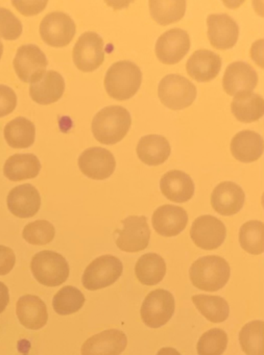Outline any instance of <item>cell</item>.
I'll return each instance as SVG.
<instances>
[{
	"instance_id": "cb8c5ba5",
	"label": "cell",
	"mask_w": 264,
	"mask_h": 355,
	"mask_svg": "<svg viewBox=\"0 0 264 355\" xmlns=\"http://www.w3.org/2000/svg\"><path fill=\"white\" fill-rule=\"evenodd\" d=\"M65 91V80L57 71L45 72L39 82L31 84L30 94L39 105H47L57 103Z\"/></svg>"
},
{
	"instance_id": "60d3db41",
	"label": "cell",
	"mask_w": 264,
	"mask_h": 355,
	"mask_svg": "<svg viewBox=\"0 0 264 355\" xmlns=\"http://www.w3.org/2000/svg\"><path fill=\"white\" fill-rule=\"evenodd\" d=\"M12 5L26 16L37 15L47 6V1H13Z\"/></svg>"
},
{
	"instance_id": "2e32d148",
	"label": "cell",
	"mask_w": 264,
	"mask_h": 355,
	"mask_svg": "<svg viewBox=\"0 0 264 355\" xmlns=\"http://www.w3.org/2000/svg\"><path fill=\"white\" fill-rule=\"evenodd\" d=\"M128 338L122 330L109 329L89 338L83 344L82 355H119L126 350Z\"/></svg>"
},
{
	"instance_id": "d4e9b609",
	"label": "cell",
	"mask_w": 264,
	"mask_h": 355,
	"mask_svg": "<svg viewBox=\"0 0 264 355\" xmlns=\"http://www.w3.org/2000/svg\"><path fill=\"white\" fill-rule=\"evenodd\" d=\"M230 148L237 161L251 163L259 159L263 153V139L257 132L243 130L233 138Z\"/></svg>"
},
{
	"instance_id": "d6986e66",
	"label": "cell",
	"mask_w": 264,
	"mask_h": 355,
	"mask_svg": "<svg viewBox=\"0 0 264 355\" xmlns=\"http://www.w3.org/2000/svg\"><path fill=\"white\" fill-rule=\"evenodd\" d=\"M245 195L241 187L232 182H220L211 195V205L216 213L232 216L245 205Z\"/></svg>"
},
{
	"instance_id": "ffe728a7",
	"label": "cell",
	"mask_w": 264,
	"mask_h": 355,
	"mask_svg": "<svg viewBox=\"0 0 264 355\" xmlns=\"http://www.w3.org/2000/svg\"><path fill=\"white\" fill-rule=\"evenodd\" d=\"M188 223V215L183 207L166 205L156 209L153 215L154 230L160 236H176Z\"/></svg>"
},
{
	"instance_id": "4fadbf2b",
	"label": "cell",
	"mask_w": 264,
	"mask_h": 355,
	"mask_svg": "<svg viewBox=\"0 0 264 355\" xmlns=\"http://www.w3.org/2000/svg\"><path fill=\"white\" fill-rule=\"evenodd\" d=\"M226 236V226L213 216H201L191 226L190 236L193 243L205 250H214L222 246Z\"/></svg>"
},
{
	"instance_id": "7402d4cb",
	"label": "cell",
	"mask_w": 264,
	"mask_h": 355,
	"mask_svg": "<svg viewBox=\"0 0 264 355\" xmlns=\"http://www.w3.org/2000/svg\"><path fill=\"white\" fill-rule=\"evenodd\" d=\"M222 68V59L213 51L201 49L195 51L186 64L187 73L193 80L207 83L214 80Z\"/></svg>"
},
{
	"instance_id": "9c48e42d",
	"label": "cell",
	"mask_w": 264,
	"mask_h": 355,
	"mask_svg": "<svg viewBox=\"0 0 264 355\" xmlns=\"http://www.w3.org/2000/svg\"><path fill=\"white\" fill-rule=\"evenodd\" d=\"M47 59L37 45H24L14 59V68L18 78L24 83L39 82L47 72Z\"/></svg>"
},
{
	"instance_id": "ab89813d",
	"label": "cell",
	"mask_w": 264,
	"mask_h": 355,
	"mask_svg": "<svg viewBox=\"0 0 264 355\" xmlns=\"http://www.w3.org/2000/svg\"><path fill=\"white\" fill-rule=\"evenodd\" d=\"M16 263L14 251L10 247L0 245V276L7 275L13 270Z\"/></svg>"
},
{
	"instance_id": "484cf974",
	"label": "cell",
	"mask_w": 264,
	"mask_h": 355,
	"mask_svg": "<svg viewBox=\"0 0 264 355\" xmlns=\"http://www.w3.org/2000/svg\"><path fill=\"white\" fill-rule=\"evenodd\" d=\"M137 155L145 165H161L170 157V142L167 139L159 135H149L143 137L137 146Z\"/></svg>"
},
{
	"instance_id": "8fae6325",
	"label": "cell",
	"mask_w": 264,
	"mask_h": 355,
	"mask_svg": "<svg viewBox=\"0 0 264 355\" xmlns=\"http://www.w3.org/2000/svg\"><path fill=\"white\" fill-rule=\"evenodd\" d=\"M104 41L99 35L85 33L79 38L72 53L76 68L83 72L94 71L104 63Z\"/></svg>"
},
{
	"instance_id": "277c9868",
	"label": "cell",
	"mask_w": 264,
	"mask_h": 355,
	"mask_svg": "<svg viewBox=\"0 0 264 355\" xmlns=\"http://www.w3.org/2000/svg\"><path fill=\"white\" fill-rule=\"evenodd\" d=\"M33 275L45 286H59L69 276V266L63 255L44 250L35 254L31 263Z\"/></svg>"
},
{
	"instance_id": "7bdbcfd3",
	"label": "cell",
	"mask_w": 264,
	"mask_h": 355,
	"mask_svg": "<svg viewBox=\"0 0 264 355\" xmlns=\"http://www.w3.org/2000/svg\"><path fill=\"white\" fill-rule=\"evenodd\" d=\"M157 355H181V353L172 347H166V348L160 349Z\"/></svg>"
},
{
	"instance_id": "4316f807",
	"label": "cell",
	"mask_w": 264,
	"mask_h": 355,
	"mask_svg": "<svg viewBox=\"0 0 264 355\" xmlns=\"http://www.w3.org/2000/svg\"><path fill=\"white\" fill-rule=\"evenodd\" d=\"M41 163L38 157L32 153H17L12 155L6 162L3 174L12 182H22L38 176Z\"/></svg>"
},
{
	"instance_id": "1f68e13d",
	"label": "cell",
	"mask_w": 264,
	"mask_h": 355,
	"mask_svg": "<svg viewBox=\"0 0 264 355\" xmlns=\"http://www.w3.org/2000/svg\"><path fill=\"white\" fill-rule=\"evenodd\" d=\"M192 302L199 313L212 323H222L228 319L230 309L222 297L195 295L192 297Z\"/></svg>"
},
{
	"instance_id": "6da1fadb",
	"label": "cell",
	"mask_w": 264,
	"mask_h": 355,
	"mask_svg": "<svg viewBox=\"0 0 264 355\" xmlns=\"http://www.w3.org/2000/svg\"><path fill=\"white\" fill-rule=\"evenodd\" d=\"M132 118L128 110L112 105L99 111L93 118L92 132L101 144L114 145L128 134Z\"/></svg>"
},
{
	"instance_id": "8992f818",
	"label": "cell",
	"mask_w": 264,
	"mask_h": 355,
	"mask_svg": "<svg viewBox=\"0 0 264 355\" xmlns=\"http://www.w3.org/2000/svg\"><path fill=\"white\" fill-rule=\"evenodd\" d=\"M122 263L113 255H103L95 259L83 274V286L89 291L107 288L122 276Z\"/></svg>"
},
{
	"instance_id": "e575fe53",
	"label": "cell",
	"mask_w": 264,
	"mask_h": 355,
	"mask_svg": "<svg viewBox=\"0 0 264 355\" xmlns=\"http://www.w3.org/2000/svg\"><path fill=\"white\" fill-rule=\"evenodd\" d=\"M85 296L79 288L72 286H64L53 297V306L61 315H72L82 309Z\"/></svg>"
},
{
	"instance_id": "d6a6232c",
	"label": "cell",
	"mask_w": 264,
	"mask_h": 355,
	"mask_svg": "<svg viewBox=\"0 0 264 355\" xmlns=\"http://www.w3.org/2000/svg\"><path fill=\"white\" fill-rule=\"evenodd\" d=\"M241 349L247 355H264V322L251 321L239 332Z\"/></svg>"
},
{
	"instance_id": "f1b7e54d",
	"label": "cell",
	"mask_w": 264,
	"mask_h": 355,
	"mask_svg": "<svg viewBox=\"0 0 264 355\" xmlns=\"http://www.w3.org/2000/svg\"><path fill=\"white\" fill-rule=\"evenodd\" d=\"M135 273L141 284L145 286H155L165 276V261L157 253H147L137 261Z\"/></svg>"
},
{
	"instance_id": "7c38bea8",
	"label": "cell",
	"mask_w": 264,
	"mask_h": 355,
	"mask_svg": "<svg viewBox=\"0 0 264 355\" xmlns=\"http://www.w3.org/2000/svg\"><path fill=\"white\" fill-rule=\"evenodd\" d=\"M79 167L87 178L94 180L109 178L115 171L116 161L111 151L101 147L86 149L79 157Z\"/></svg>"
},
{
	"instance_id": "603a6c76",
	"label": "cell",
	"mask_w": 264,
	"mask_h": 355,
	"mask_svg": "<svg viewBox=\"0 0 264 355\" xmlns=\"http://www.w3.org/2000/svg\"><path fill=\"white\" fill-rule=\"evenodd\" d=\"M160 189L168 200L184 203L195 194V184L188 174L180 170H172L162 176Z\"/></svg>"
},
{
	"instance_id": "44dd1931",
	"label": "cell",
	"mask_w": 264,
	"mask_h": 355,
	"mask_svg": "<svg viewBox=\"0 0 264 355\" xmlns=\"http://www.w3.org/2000/svg\"><path fill=\"white\" fill-rule=\"evenodd\" d=\"M16 313L22 325L28 329H41L49 321L47 304L35 295L22 296L16 304Z\"/></svg>"
},
{
	"instance_id": "5bb4252c",
	"label": "cell",
	"mask_w": 264,
	"mask_h": 355,
	"mask_svg": "<svg viewBox=\"0 0 264 355\" xmlns=\"http://www.w3.org/2000/svg\"><path fill=\"white\" fill-rule=\"evenodd\" d=\"M189 49V35L181 28H172L158 39L156 43V55L161 63L174 65L187 55Z\"/></svg>"
},
{
	"instance_id": "f546056e",
	"label": "cell",
	"mask_w": 264,
	"mask_h": 355,
	"mask_svg": "<svg viewBox=\"0 0 264 355\" xmlns=\"http://www.w3.org/2000/svg\"><path fill=\"white\" fill-rule=\"evenodd\" d=\"M35 137L34 123L26 118H16L6 125L5 139L12 148H28L34 144Z\"/></svg>"
},
{
	"instance_id": "83f0119b",
	"label": "cell",
	"mask_w": 264,
	"mask_h": 355,
	"mask_svg": "<svg viewBox=\"0 0 264 355\" xmlns=\"http://www.w3.org/2000/svg\"><path fill=\"white\" fill-rule=\"evenodd\" d=\"M233 115L238 121L251 123L263 116V98L253 92L236 95L231 103Z\"/></svg>"
},
{
	"instance_id": "74e56055",
	"label": "cell",
	"mask_w": 264,
	"mask_h": 355,
	"mask_svg": "<svg viewBox=\"0 0 264 355\" xmlns=\"http://www.w3.org/2000/svg\"><path fill=\"white\" fill-rule=\"evenodd\" d=\"M22 34V21L9 10L0 8V38L13 41Z\"/></svg>"
},
{
	"instance_id": "7a4b0ae2",
	"label": "cell",
	"mask_w": 264,
	"mask_h": 355,
	"mask_svg": "<svg viewBox=\"0 0 264 355\" xmlns=\"http://www.w3.org/2000/svg\"><path fill=\"white\" fill-rule=\"evenodd\" d=\"M142 82L140 68L130 61L113 64L105 76V88L108 94L116 101L132 98L139 90Z\"/></svg>"
},
{
	"instance_id": "d590c367",
	"label": "cell",
	"mask_w": 264,
	"mask_h": 355,
	"mask_svg": "<svg viewBox=\"0 0 264 355\" xmlns=\"http://www.w3.org/2000/svg\"><path fill=\"white\" fill-rule=\"evenodd\" d=\"M228 346V336L224 330L213 328L199 338L197 345L199 355H222Z\"/></svg>"
},
{
	"instance_id": "52a82bcc",
	"label": "cell",
	"mask_w": 264,
	"mask_h": 355,
	"mask_svg": "<svg viewBox=\"0 0 264 355\" xmlns=\"http://www.w3.org/2000/svg\"><path fill=\"white\" fill-rule=\"evenodd\" d=\"M174 298L172 293L162 288L153 291L147 295L141 306V319L151 328L165 325L174 313Z\"/></svg>"
},
{
	"instance_id": "5b68a950",
	"label": "cell",
	"mask_w": 264,
	"mask_h": 355,
	"mask_svg": "<svg viewBox=\"0 0 264 355\" xmlns=\"http://www.w3.org/2000/svg\"><path fill=\"white\" fill-rule=\"evenodd\" d=\"M158 96L168 109L180 111L192 105L197 97V88L187 78L170 74L160 82Z\"/></svg>"
},
{
	"instance_id": "ac0fdd59",
	"label": "cell",
	"mask_w": 264,
	"mask_h": 355,
	"mask_svg": "<svg viewBox=\"0 0 264 355\" xmlns=\"http://www.w3.org/2000/svg\"><path fill=\"white\" fill-rule=\"evenodd\" d=\"M8 207L18 218H32L41 207L38 190L30 184H22L12 189L8 195Z\"/></svg>"
},
{
	"instance_id": "ee69618b",
	"label": "cell",
	"mask_w": 264,
	"mask_h": 355,
	"mask_svg": "<svg viewBox=\"0 0 264 355\" xmlns=\"http://www.w3.org/2000/svg\"><path fill=\"white\" fill-rule=\"evenodd\" d=\"M3 44L1 41H0V59H1V55H3Z\"/></svg>"
},
{
	"instance_id": "f35d334b",
	"label": "cell",
	"mask_w": 264,
	"mask_h": 355,
	"mask_svg": "<svg viewBox=\"0 0 264 355\" xmlns=\"http://www.w3.org/2000/svg\"><path fill=\"white\" fill-rule=\"evenodd\" d=\"M17 105V96L13 89L0 85V117L9 115Z\"/></svg>"
},
{
	"instance_id": "30bf717a",
	"label": "cell",
	"mask_w": 264,
	"mask_h": 355,
	"mask_svg": "<svg viewBox=\"0 0 264 355\" xmlns=\"http://www.w3.org/2000/svg\"><path fill=\"white\" fill-rule=\"evenodd\" d=\"M76 30V24L72 17L62 12L49 14L40 24L41 38L53 47L67 46L74 39Z\"/></svg>"
},
{
	"instance_id": "836d02e7",
	"label": "cell",
	"mask_w": 264,
	"mask_h": 355,
	"mask_svg": "<svg viewBox=\"0 0 264 355\" xmlns=\"http://www.w3.org/2000/svg\"><path fill=\"white\" fill-rule=\"evenodd\" d=\"M264 226L261 221H249L241 226L239 242L249 254L259 255L264 249Z\"/></svg>"
},
{
	"instance_id": "3957f363",
	"label": "cell",
	"mask_w": 264,
	"mask_h": 355,
	"mask_svg": "<svg viewBox=\"0 0 264 355\" xmlns=\"http://www.w3.org/2000/svg\"><path fill=\"white\" fill-rule=\"evenodd\" d=\"M190 279L195 288L206 292H215L226 286L230 278V266L217 255H208L197 259L191 266Z\"/></svg>"
},
{
	"instance_id": "9a60e30c",
	"label": "cell",
	"mask_w": 264,
	"mask_h": 355,
	"mask_svg": "<svg viewBox=\"0 0 264 355\" xmlns=\"http://www.w3.org/2000/svg\"><path fill=\"white\" fill-rule=\"evenodd\" d=\"M208 38L214 49L226 51L236 44L239 28L236 22L226 14L208 16Z\"/></svg>"
},
{
	"instance_id": "e0dca14e",
	"label": "cell",
	"mask_w": 264,
	"mask_h": 355,
	"mask_svg": "<svg viewBox=\"0 0 264 355\" xmlns=\"http://www.w3.org/2000/svg\"><path fill=\"white\" fill-rule=\"evenodd\" d=\"M257 84L258 76L255 70L243 62L230 64L222 78L224 92L231 96L251 92Z\"/></svg>"
},
{
	"instance_id": "4dcf8cb0",
	"label": "cell",
	"mask_w": 264,
	"mask_h": 355,
	"mask_svg": "<svg viewBox=\"0 0 264 355\" xmlns=\"http://www.w3.org/2000/svg\"><path fill=\"white\" fill-rule=\"evenodd\" d=\"M186 3L183 0H151L149 12L151 18L161 26L180 21L185 14Z\"/></svg>"
},
{
	"instance_id": "ba28073f",
	"label": "cell",
	"mask_w": 264,
	"mask_h": 355,
	"mask_svg": "<svg viewBox=\"0 0 264 355\" xmlns=\"http://www.w3.org/2000/svg\"><path fill=\"white\" fill-rule=\"evenodd\" d=\"M116 245L126 252H139L149 246L151 230L147 217L130 216L122 221V227L117 230Z\"/></svg>"
},
{
	"instance_id": "8d00e7d4",
	"label": "cell",
	"mask_w": 264,
	"mask_h": 355,
	"mask_svg": "<svg viewBox=\"0 0 264 355\" xmlns=\"http://www.w3.org/2000/svg\"><path fill=\"white\" fill-rule=\"evenodd\" d=\"M56 230L51 222L47 220H37L31 222L24 227L22 236L32 245H47L55 238Z\"/></svg>"
},
{
	"instance_id": "b9f144b4",
	"label": "cell",
	"mask_w": 264,
	"mask_h": 355,
	"mask_svg": "<svg viewBox=\"0 0 264 355\" xmlns=\"http://www.w3.org/2000/svg\"><path fill=\"white\" fill-rule=\"evenodd\" d=\"M10 303L9 288L0 282V313H3Z\"/></svg>"
}]
</instances>
